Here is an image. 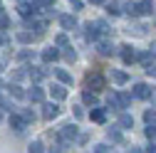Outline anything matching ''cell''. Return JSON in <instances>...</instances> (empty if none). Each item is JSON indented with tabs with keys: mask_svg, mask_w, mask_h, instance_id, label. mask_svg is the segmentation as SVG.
<instances>
[{
	"mask_svg": "<svg viewBox=\"0 0 156 153\" xmlns=\"http://www.w3.org/2000/svg\"><path fill=\"white\" fill-rule=\"evenodd\" d=\"M136 10H139V15H151L154 12V0H141V3H136Z\"/></svg>",
	"mask_w": 156,
	"mask_h": 153,
	"instance_id": "obj_7",
	"label": "cell"
},
{
	"mask_svg": "<svg viewBox=\"0 0 156 153\" xmlns=\"http://www.w3.org/2000/svg\"><path fill=\"white\" fill-rule=\"evenodd\" d=\"M119 126L122 128H131L134 126V119L129 116V114H122V116H119Z\"/></svg>",
	"mask_w": 156,
	"mask_h": 153,
	"instance_id": "obj_21",
	"label": "cell"
},
{
	"mask_svg": "<svg viewBox=\"0 0 156 153\" xmlns=\"http://www.w3.org/2000/svg\"><path fill=\"white\" fill-rule=\"evenodd\" d=\"M0 89H3V82H0Z\"/></svg>",
	"mask_w": 156,
	"mask_h": 153,
	"instance_id": "obj_45",
	"label": "cell"
},
{
	"mask_svg": "<svg viewBox=\"0 0 156 153\" xmlns=\"http://www.w3.org/2000/svg\"><path fill=\"white\" fill-rule=\"evenodd\" d=\"M97 30H99V25H97V22H94V25H92V22L87 25V32H84L87 40H97V37H99V32H97Z\"/></svg>",
	"mask_w": 156,
	"mask_h": 153,
	"instance_id": "obj_18",
	"label": "cell"
},
{
	"mask_svg": "<svg viewBox=\"0 0 156 153\" xmlns=\"http://www.w3.org/2000/svg\"><path fill=\"white\" fill-rule=\"evenodd\" d=\"M92 121H97V124H104V119H107V114H104V109H92Z\"/></svg>",
	"mask_w": 156,
	"mask_h": 153,
	"instance_id": "obj_16",
	"label": "cell"
},
{
	"mask_svg": "<svg viewBox=\"0 0 156 153\" xmlns=\"http://www.w3.org/2000/svg\"><path fill=\"white\" fill-rule=\"evenodd\" d=\"M8 25H10V20H8V17H5V15H0V30H5Z\"/></svg>",
	"mask_w": 156,
	"mask_h": 153,
	"instance_id": "obj_36",
	"label": "cell"
},
{
	"mask_svg": "<svg viewBox=\"0 0 156 153\" xmlns=\"http://www.w3.org/2000/svg\"><path fill=\"white\" fill-rule=\"evenodd\" d=\"M42 116H45V121H52V119H57V116H60V106H57V104H45Z\"/></svg>",
	"mask_w": 156,
	"mask_h": 153,
	"instance_id": "obj_4",
	"label": "cell"
},
{
	"mask_svg": "<svg viewBox=\"0 0 156 153\" xmlns=\"http://www.w3.org/2000/svg\"><path fill=\"white\" fill-rule=\"evenodd\" d=\"M0 109H8V111H12V101H10V99H5V97H0Z\"/></svg>",
	"mask_w": 156,
	"mask_h": 153,
	"instance_id": "obj_30",
	"label": "cell"
},
{
	"mask_svg": "<svg viewBox=\"0 0 156 153\" xmlns=\"http://www.w3.org/2000/svg\"><path fill=\"white\" fill-rule=\"evenodd\" d=\"M74 138H77V126L74 124H67V126L60 128V141L62 143H72Z\"/></svg>",
	"mask_w": 156,
	"mask_h": 153,
	"instance_id": "obj_2",
	"label": "cell"
},
{
	"mask_svg": "<svg viewBox=\"0 0 156 153\" xmlns=\"http://www.w3.org/2000/svg\"><path fill=\"white\" fill-rule=\"evenodd\" d=\"M119 97H122V106L126 109V106L131 104V94H119Z\"/></svg>",
	"mask_w": 156,
	"mask_h": 153,
	"instance_id": "obj_33",
	"label": "cell"
},
{
	"mask_svg": "<svg viewBox=\"0 0 156 153\" xmlns=\"http://www.w3.org/2000/svg\"><path fill=\"white\" fill-rule=\"evenodd\" d=\"M0 8H3V5H0Z\"/></svg>",
	"mask_w": 156,
	"mask_h": 153,
	"instance_id": "obj_47",
	"label": "cell"
},
{
	"mask_svg": "<svg viewBox=\"0 0 156 153\" xmlns=\"http://www.w3.org/2000/svg\"><path fill=\"white\" fill-rule=\"evenodd\" d=\"M55 74H57V79H60L62 84H72V74H69V72H65V69H55Z\"/></svg>",
	"mask_w": 156,
	"mask_h": 153,
	"instance_id": "obj_17",
	"label": "cell"
},
{
	"mask_svg": "<svg viewBox=\"0 0 156 153\" xmlns=\"http://www.w3.org/2000/svg\"><path fill=\"white\" fill-rule=\"evenodd\" d=\"M52 97H55L57 101H62V99L67 97V89H65L62 84H55V87H52Z\"/></svg>",
	"mask_w": 156,
	"mask_h": 153,
	"instance_id": "obj_14",
	"label": "cell"
},
{
	"mask_svg": "<svg viewBox=\"0 0 156 153\" xmlns=\"http://www.w3.org/2000/svg\"><path fill=\"white\" fill-rule=\"evenodd\" d=\"M12 76H15V82H20V79H25V72H23V69H17Z\"/></svg>",
	"mask_w": 156,
	"mask_h": 153,
	"instance_id": "obj_38",
	"label": "cell"
},
{
	"mask_svg": "<svg viewBox=\"0 0 156 153\" xmlns=\"http://www.w3.org/2000/svg\"><path fill=\"white\" fill-rule=\"evenodd\" d=\"M112 79H114L116 84H126L129 76H126V72H112Z\"/></svg>",
	"mask_w": 156,
	"mask_h": 153,
	"instance_id": "obj_23",
	"label": "cell"
},
{
	"mask_svg": "<svg viewBox=\"0 0 156 153\" xmlns=\"http://www.w3.org/2000/svg\"><path fill=\"white\" fill-rule=\"evenodd\" d=\"M30 57H32V52H30V49H23V52L15 54V59H17V62H25V59H30Z\"/></svg>",
	"mask_w": 156,
	"mask_h": 153,
	"instance_id": "obj_27",
	"label": "cell"
},
{
	"mask_svg": "<svg viewBox=\"0 0 156 153\" xmlns=\"http://www.w3.org/2000/svg\"><path fill=\"white\" fill-rule=\"evenodd\" d=\"M23 116H25L27 121H35V114H32V111H23Z\"/></svg>",
	"mask_w": 156,
	"mask_h": 153,
	"instance_id": "obj_41",
	"label": "cell"
},
{
	"mask_svg": "<svg viewBox=\"0 0 156 153\" xmlns=\"http://www.w3.org/2000/svg\"><path fill=\"white\" fill-rule=\"evenodd\" d=\"M144 121H146V124H154V121H156V111H154V109H146V111H144Z\"/></svg>",
	"mask_w": 156,
	"mask_h": 153,
	"instance_id": "obj_26",
	"label": "cell"
},
{
	"mask_svg": "<svg viewBox=\"0 0 156 153\" xmlns=\"http://www.w3.org/2000/svg\"><path fill=\"white\" fill-rule=\"evenodd\" d=\"M0 119H3V116H0Z\"/></svg>",
	"mask_w": 156,
	"mask_h": 153,
	"instance_id": "obj_46",
	"label": "cell"
},
{
	"mask_svg": "<svg viewBox=\"0 0 156 153\" xmlns=\"http://www.w3.org/2000/svg\"><path fill=\"white\" fill-rule=\"evenodd\" d=\"M144 133H146V138H151V141H154V138H156V126H151V124H149V128H146Z\"/></svg>",
	"mask_w": 156,
	"mask_h": 153,
	"instance_id": "obj_31",
	"label": "cell"
},
{
	"mask_svg": "<svg viewBox=\"0 0 156 153\" xmlns=\"http://www.w3.org/2000/svg\"><path fill=\"white\" fill-rule=\"evenodd\" d=\"M65 59H67L69 64H72V62H77V52H74L72 47H69V49H65Z\"/></svg>",
	"mask_w": 156,
	"mask_h": 153,
	"instance_id": "obj_28",
	"label": "cell"
},
{
	"mask_svg": "<svg viewBox=\"0 0 156 153\" xmlns=\"http://www.w3.org/2000/svg\"><path fill=\"white\" fill-rule=\"evenodd\" d=\"M60 25H62V30H74L77 27V17L74 15H60Z\"/></svg>",
	"mask_w": 156,
	"mask_h": 153,
	"instance_id": "obj_6",
	"label": "cell"
},
{
	"mask_svg": "<svg viewBox=\"0 0 156 153\" xmlns=\"http://www.w3.org/2000/svg\"><path fill=\"white\" fill-rule=\"evenodd\" d=\"M122 10H124V12L129 15V17H136V15H139V10H136V3H126V5L122 8Z\"/></svg>",
	"mask_w": 156,
	"mask_h": 153,
	"instance_id": "obj_24",
	"label": "cell"
},
{
	"mask_svg": "<svg viewBox=\"0 0 156 153\" xmlns=\"http://www.w3.org/2000/svg\"><path fill=\"white\" fill-rule=\"evenodd\" d=\"M25 124H27V119H25V116H17V114H12V116H10V126H12L15 131H23V128H25Z\"/></svg>",
	"mask_w": 156,
	"mask_h": 153,
	"instance_id": "obj_10",
	"label": "cell"
},
{
	"mask_svg": "<svg viewBox=\"0 0 156 153\" xmlns=\"http://www.w3.org/2000/svg\"><path fill=\"white\" fill-rule=\"evenodd\" d=\"M107 136H109V141H122V133H119V131H112V128H109Z\"/></svg>",
	"mask_w": 156,
	"mask_h": 153,
	"instance_id": "obj_32",
	"label": "cell"
},
{
	"mask_svg": "<svg viewBox=\"0 0 156 153\" xmlns=\"http://www.w3.org/2000/svg\"><path fill=\"white\" fill-rule=\"evenodd\" d=\"M8 91H10V97H15V99H25V97H27V94L23 91V87H20V84H10V87H8Z\"/></svg>",
	"mask_w": 156,
	"mask_h": 153,
	"instance_id": "obj_12",
	"label": "cell"
},
{
	"mask_svg": "<svg viewBox=\"0 0 156 153\" xmlns=\"http://www.w3.org/2000/svg\"><path fill=\"white\" fill-rule=\"evenodd\" d=\"M27 97H30L35 104H42V101H45V89H40V87H32Z\"/></svg>",
	"mask_w": 156,
	"mask_h": 153,
	"instance_id": "obj_8",
	"label": "cell"
},
{
	"mask_svg": "<svg viewBox=\"0 0 156 153\" xmlns=\"http://www.w3.org/2000/svg\"><path fill=\"white\" fill-rule=\"evenodd\" d=\"M94 151H97V153H107V151H112V148L104 146V143H99V146H94Z\"/></svg>",
	"mask_w": 156,
	"mask_h": 153,
	"instance_id": "obj_35",
	"label": "cell"
},
{
	"mask_svg": "<svg viewBox=\"0 0 156 153\" xmlns=\"http://www.w3.org/2000/svg\"><path fill=\"white\" fill-rule=\"evenodd\" d=\"M27 69H30V72H27V76H30L32 82H42L45 76H47V72H45L42 67H27Z\"/></svg>",
	"mask_w": 156,
	"mask_h": 153,
	"instance_id": "obj_5",
	"label": "cell"
},
{
	"mask_svg": "<svg viewBox=\"0 0 156 153\" xmlns=\"http://www.w3.org/2000/svg\"><path fill=\"white\" fill-rule=\"evenodd\" d=\"M55 42H57V47H65V45H67V35H57Z\"/></svg>",
	"mask_w": 156,
	"mask_h": 153,
	"instance_id": "obj_34",
	"label": "cell"
},
{
	"mask_svg": "<svg viewBox=\"0 0 156 153\" xmlns=\"http://www.w3.org/2000/svg\"><path fill=\"white\" fill-rule=\"evenodd\" d=\"M119 49H122V52H119V54H122V59H124L126 64H131V62L139 59V54L134 52V47H131V45H124V47H119Z\"/></svg>",
	"mask_w": 156,
	"mask_h": 153,
	"instance_id": "obj_3",
	"label": "cell"
},
{
	"mask_svg": "<svg viewBox=\"0 0 156 153\" xmlns=\"http://www.w3.org/2000/svg\"><path fill=\"white\" fill-rule=\"evenodd\" d=\"M126 32H129V35L134 32V35H139V37H141V35H146V25H131Z\"/></svg>",
	"mask_w": 156,
	"mask_h": 153,
	"instance_id": "obj_25",
	"label": "cell"
},
{
	"mask_svg": "<svg viewBox=\"0 0 156 153\" xmlns=\"http://www.w3.org/2000/svg\"><path fill=\"white\" fill-rule=\"evenodd\" d=\"M84 87L92 89V91H102V89H107V82H104L102 72H99V69L87 72V76H84Z\"/></svg>",
	"mask_w": 156,
	"mask_h": 153,
	"instance_id": "obj_1",
	"label": "cell"
},
{
	"mask_svg": "<svg viewBox=\"0 0 156 153\" xmlns=\"http://www.w3.org/2000/svg\"><path fill=\"white\" fill-rule=\"evenodd\" d=\"M3 45H8V35H5V32H0V47H3Z\"/></svg>",
	"mask_w": 156,
	"mask_h": 153,
	"instance_id": "obj_42",
	"label": "cell"
},
{
	"mask_svg": "<svg viewBox=\"0 0 156 153\" xmlns=\"http://www.w3.org/2000/svg\"><path fill=\"white\" fill-rule=\"evenodd\" d=\"M107 12L109 15H119V8H116V5H107Z\"/></svg>",
	"mask_w": 156,
	"mask_h": 153,
	"instance_id": "obj_37",
	"label": "cell"
},
{
	"mask_svg": "<svg viewBox=\"0 0 156 153\" xmlns=\"http://www.w3.org/2000/svg\"><path fill=\"white\" fill-rule=\"evenodd\" d=\"M89 3H92V5H102L104 0H89Z\"/></svg>",
	"mask_w": 156,
	"mask_h": 153,
	"instance_id": "obj_43",
	"label": "cell"
},
{
	"mask_svg": "<svg viewBox=\"0 0 156 153\" xmlns=\"http://www.w3.org/2000/svg\"><path fill=\"white\" fill-rule=\"evenodd\" d=\"M17 12H20L23 17H30V15H35V8L30 3H20V5H17Z\"/></svg>",
	"mask_w": 156,
	"mask_h": 153,
	"instance_id": "obj_15",
	"label": "cell"
},
{
	"mask_svg": "<svg viewBox=\"0 0 156 153\" xmlns=\"http://www.w3.org/2000/svg\"><path fill=\"white\" fill-rule=\"evenodd\" d=\"M35 37H40V35H32V32H27V30H20V32H17V40H20V42H32Z\"/></svg>",
	"mask_w": 156,
	"mask_h": 153,
	"instance_id": "obj_19",
	"label": "cell"
},
{
	"mask_svg": "<svg viewBox=\"0 0 156 153\" xmlns=\"http://www.w3.org/2000/svg\"><path fill=\"white\" fill-rule=\"evenodd\" d=\"M42 151H45V146H42L40 141H32V143H30V153H42Z\"/></svg>",
	"mask_w": 156,
	"mask_h": 153,
	"instance_id": "obj_29",
	"label": "cell"
},
{
	"mask_svg": "<svg viewBox=\"0 0 156 153\" xmlns=\"http://www.w3.org/2000/svg\"><path fill=\"white\" fill-rule=\"evenodd\" d=\"M107 101H109V106H112V109H124V106H122V97H119V94H109V99H107Z\"/></svg>",
	"mask_w": 156,
	"mask_h": 153,
	"instance_id": "obj_20",
	"label": "cell"
},
{
	"mask_svg": "<svg viewBox=\"0 0 156 153\" xmlns=\"http://www.w3.org/2000/svg\"><path fill=\"white\" fill-rule=\"evenodd\" d=\"M151 54H154V57H156V42H154V45H151Z\"/></svg>",
	"mask_w": 156,
	"mask_h": 153,
	"instance_id": "obj_44",
	"label": "cell"
},
{
	"mask_svg": "<svg viewBox=\"0 0 156 153\" xmlns=\"http://www.w3.org/2000/svg\"><path fill=\"white\" fill-rule=\"evenodd\" d=\"M69 5H72L74 10H82V0H69Z\"/></svg>",
	"mask_w": 156,
	"mask_h": 153,
	"instance_id": "obj_39",
	"label": "cell"
},
{
	"mask_svg": "<svg viewBox=\"0 0 156 153\" xmlns=\"http://www.w3.org/2000/svg\"><path fill=\"white\" fill-rule=\"evenodd\" d=\"M42 59L50 64V62H57V59H60V49H55V47H50V49H45L42 52Z\"/></svg>",
	"mask_w": 156,
	"mask_h": 153,
	"instance_id": "obj_11",
	"label": "cell"
},
{
	"mask_svg": "<svg viewBox=\"0 0 156 153\" xmlns=\"http://www.w3.org/2000/svg\"><path fill=\"white\" fill-rule=\"evenodd\" d=\"M134 97H136V99H149V97H151V89H149L146 84H136V87H134Z\"/></svg>",
	"mask_w": 156,
	"mask_h": 153,
	"instance_id": "obj_9",
	"label": "cell"
},
{
	"mask_svg": "<svg viewBox=\"0 0 156 153\" xmlns=\"http://www.w3.org/2000/svg\"><path fill=\"white\" fill-rule=\"evenodd\" d=\"M146 74H149V76H156V64H151V67H146Z\"/></svg>",
	"mask_w": 156,
	"mask_h": 153,
	"instance_id": "obj_40",
	"label": "cell"
},
{
	"mask_svg": "<svg viewBox=\"0 0 156 153\" xmlns=\"http://www.w3.org/2000/svg\"><path fill=\"white\" fill-rule=\"evenodd\" d=\"M82 99H84V104H92V106H94V104H97V91H89V89H87V91L82 94Z\"/></svg>",
	"mask_w": 156,
	"mask_h": 153,
	"instance_id": "obj_22",
	"label": "cell"
},
{
	"mask_svg": "<svg viewBox=\"0 0 156 153\" xmlns=\"http://www.w3.org/2000/svg\"><path fill=\"white\" fill-rule=\"evenodd\" d=\"M97 49H99V54H102V57H112V54L116 52L109 42H99V45H97Z\"/></svg>",
	"mask_w": 156,
	"mask_h": 153,
	"instance_id": "obj_13",
	"label": "cell"
}]
</instances>
